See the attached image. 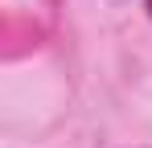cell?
<instances>
[{
	"mask_svg": "<svg viewBox=\"0 0 152 148\" xmlns=\"http://www.w3.org/2000/svg\"><path fill=\"white\" fill-rule=\"evenodd\" d=\"M148 8H152V0H148Z\"/></svg>",
	"mask_w": 152,
	"mask_h": 148,
	"instance_id": "cell-1",
	"label": "cell"
}]
</instances>
